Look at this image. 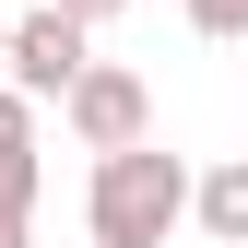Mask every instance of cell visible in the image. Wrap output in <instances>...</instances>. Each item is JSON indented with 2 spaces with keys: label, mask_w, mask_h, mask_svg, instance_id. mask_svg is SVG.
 <instances>
[{
  "label": "cell",
  "mask_w": 248,
  "mask_h": 248,
  "mask_svg": "<svg viewBox=\"0 0 248 248\" xmlns=\"http://www.w3.org/2000/svg\"><path fill=\"white\" fill-rule=\"evenodd\" d=\"M83 225H95V248H166L177 225H189V154H166V142H118V154H95Z\"/></svg>",
  "instance_id": "cell-1"
},
{
  "label": "cell",
  "mask_w": 248,
  "mask_h": 248,
  "mask_svg": "<svg viewBox=\"0 0 248 248\" xmlns=\"http://www.w3.org/2000/svg\"><path fill=\"white\" fill-rule=\"evenodd\" d=\"M83 59H95V24H71L59 0H36V12H12V47H0V83H24L36 107H59L83 83Z\"/></svg>",
  "instance_id": "cell-2"
},
{
  "label": "cell",
  "mask_w": 248,
  "mask_h": 248,
  "mask_svg": "<svg viewBox=\"0 0 248 248\" xmlns=\"http://www.w3.org/2000/svg\"><path fill=\"white\" fill-rule=\"evenodd\" d=\"M59 118H71L83 154H118V142H154V83L118 71V59H83V83L59 95Z\"/></svg>",
  "instance_id": "cell-3"
},
{
  "label": "cell",
  "mask_w": 248,
  "mask_h": 248,
  "mask_svg": "<svg viewBox=\"0 0 248 248\" xmlns=\"http://www.w3.org/2000/svg\"><path fill=\"white\" fill-rule=\"evenodd\" d=\"M189 225H201L213 248H248V154H225V166L189 177Z\"/></svg>",
  "instance_id": "cell-4"
},
{
  "label": "cell",
  "mask_w": 248,
  "mask_h": 248,
  "mask_svg": "<svg viewBox=\"0 0 248 248\" xmlns=\"http://www.w3.org/2000/svg\"><path fill=\"white\" fill-rule=\"evenodd\" d=\"M0 213H36V95L0 83Z\"/></svg>",
  "instance_id": "cell-5"
},
{
  "label": "cell",
  "mask_w": 248,
  "mask_h": 248,
  "mask_svg": "<svg viewBox=\"0 0 248 248\" xmlns=\"http://www.w3.org/2000/svg\"><path fill=\"white\" fill-rule=\"evenodd\" d=\"M177 12H189V36H213V47L248 36V0H177Z\"/></svg>",
  "instance_id": "cell-6"
},
{
  "label": "cell",
  "mask_w": 248,
  "mask_h": 248,
  "mask_svg": "<svg viewBox=\"0 0 248 248\" xmlns=\"http://www.w3.org/2000/svg\"><path fill=\"white\" fill-rule=\"evenodd\" d=\"M59 12H71V24H118L130 0H59Z\"/></svg>",
  "instance_id": "cell-7"
},
{
  "label": "cell",
  "mask_w": 248,
  "mask_h": 248,
  "mask_svg": "<svg viewBox=\"0 0 248 248\" xmlns=\"http://www.w3.org/2000/svg\"><path fill=\"white\" fill-rule=\"evenodd\" d=\"M24 225H36V213H0V248H24Z\"/></svg>",
  "instance_id": "cell-8"
},
{
  "label": "cell",
  "mask_w": 248,
  "mask_h": 248,
  "mask_svg": "<svg viewBox=\"0 0 248 248\" xmlns=\"http://www.w3.org/2000/svg\"><path fill=\"white\" fill-rule=\"evenodd\" d=\"M0 47H12V12H0Z\"/></svg>",
  "instance_id": "cell-9"
}]
</instances>
